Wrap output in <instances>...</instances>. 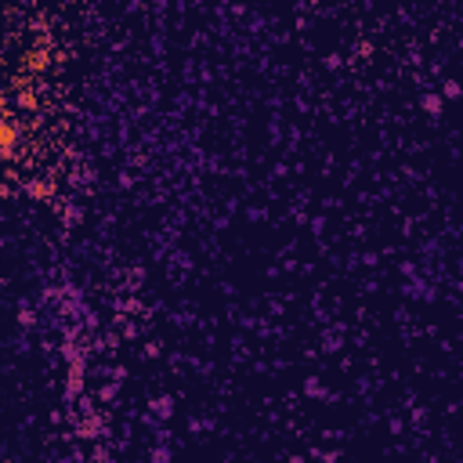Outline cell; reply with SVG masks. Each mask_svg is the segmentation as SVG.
Returning a JSON list of instances; mask_svg holds the SVG:
<instances>
[{
    "label": "cell",
    "instance_id": "obj_1",
    "mask_svg": "<svg viewBox=\"0 0 463 463\" xmlns=\"http://www.w3.org/2000/svg\"><path fill=\"white\" fill-rule=\"evenodd\" d=\"M4 145H0V152H4V160H11L15 156V145H18V127H15V116L11 112H4Z\"/></svg>",
    "mask_w": 463,
    "mask_h": 463
},
{
    "label": "cell",
    "instance_id": "obj_2",
    "mask_svg": "<svg viewBox=\"0 0 463 463\" xmlns=\"http://www.w3.org/2000/svg\"><path fill=\"white\" fill-rule=\"evenodd\" d=\"M420 105H423V112H430V116H438V112H442V98H438V95H423Z\"/></svg>",
    "mask_w": 463,
    "mask_h": 463
},
{
    "label": "cell",
    "instance_id": "obj_3",
    "mask_svg": "<svg viewBox=\"0 0 463 463\" xmlns=\"http://www.w3.org/2000/svg\"><path fill=\"white\" fill-rule=\"evenodd\" d=\"M18 105H22V109H37V95H33V90H22V95H18Z\"/></svg>",
    "mask_w": 463,
    "mask_h": 463
},
{
    "label": "cell",
    "instance_id": "obj_4",
    "mask_svg": "<svg viewBox=\"0 0 463 463\" xmlns=\"http://www.w3.org/2000/svg\"><path fill=\"white\" fill-rule=\"evenodd\" d=\"M29 192H33L37 199H47V196H51V184H44V181H37V184H29Z\"/></svg>",
    "mask_w": 463,
    "mask_h": 463
},
{
    "label": "cell",
    "instance_id": "obj_5",
    "mask_svg": "<svg viewBox=\"0 0 463 463\" xmlns=\"http://www.w3.org/2000/svg\"><path fill=\"white\" fill-rule=\"evenodd\" d=\"M442 95H445V98H456V95H459V83H456V80H449V83L442 87Z\"/></svg>",
    "mask_w": 463,
    "mask_h": 463
}]
</instances>
